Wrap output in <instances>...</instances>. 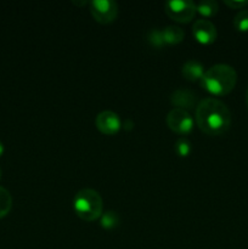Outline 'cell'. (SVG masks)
<instances>
[{"instance_id": "obj_1", "label": "cell", "mask_w": 248, "mask_h": 249, "mask_svg": "<svg viewBox=\"0 0 248 249\" xmlns=\"http://www.w3.org/2000/svg\"><path fill=\"white\" fill-rule=\"evenodd\" d=\"M196 123L207 135H221L230 128L231 112L223 101L207 97L197 105Z\"/></svg>"}, {"instance_id": "obj_2", "label": "cell", "mask_w": 248, "mask_h": 249, "mask_svg": "<svg viewBox=\"0 0 248 249\" xmlns=\"http://www.w3.org/2000/svg\"><path fill=\"white\" fill-rule=\"evenodd\" d=\"M199 82L208 92L215 96H223L232 91L237 83V73L232 66L216 63L204 71L203 77Z\"/></svg>"}, {"instance_id": "obj_3", "label": "cell", "mask_w": 248, "mask_h": 249, "mask_svg": "<svg viewBox=\"0 0 248 249\" xmlns=\"http://www.w3.org/2000/svg\"><path fill=\"white\" fill-rule=\"evenodd\" d=\"M75 214L85 221H94L101 218L104 201L101 195L92 189H82L75 194L73 199Z\"/></svg>"}, {"instance_id": "obj_4", "label": "cell", "mask_w": 248, "mask_h": 249, "mask_svg": "<svg viewBox=\"0 0 248 249\" xmlns=\"http://www.w3.org/2000/svg\"><path fill=\"white\" fill-rule=\"evenodd\" d=\"M165 14L180 23H189L196 15V4L192 0H169L164 4Z\"/></svg>"}, {"instance_id": "obj_5", "label": "cell", "mask_w": 248, "mask_h": 249, "mask_svg": "<svg viewBox=\"0 0 248 249\" xmlns=\"http://www.w3.org/2000/svg\"><path fill=\"white\" fill-rule=\"evenodd\" d=\"M167 125L179 135H187L194 129V119L187 111L174 107L167 114Z\"/></svg>"}, {"instance_id": "obj_6", "label": "cell", "mask_w": 248, "mask_h": 249, "mask_svg": "<svg viewBox=\"0 0 248 249\" xmlns=\"http://www.w3.org/2000/svg\"><path fill=\"white\" fill-rule=\"evenodd\" d=\"M90 10L94 18L102 24L112 23L118 16V5L112 0H92Z\"/></svg>"}, {"instance_id": "obj_7", "label": "cell", "mask_w": 248, "mask_h": 249, "mask_svg": "<svg viewBox=\"0 0 248 249\" xmlns=\"http://www.w3.org/2000/svg\"><path fill=\"white\" fill-rule=\"evenodd\" d=\"M192 33L196 40L203 45H209L216 40L218 31L215 24L206 18L196 19L192 24Z\"/></svg>"}, {"instance_id": "obj_8", "label": "cell", "mask_w": 248, "mask_h": 249, "mask_svg": "<svg viewBox=\"0 0 248 249\" xmlns=\"http://www.w3.org/2000/svg\"><path fill=\"white\" fill-rule=\"evenodd\" d=\"M95 125L105 135H114L122 126L121 118L113 111H102L95 118Z\"/></svg>"}, {"instance_id": "obj_9", "label": "cell", "mask_w": 248, "mask_h": 249, "mask_svg": "<svg viewBox=\"0 0 248 249\" xmlns=\"http://www.w3.org/2000/svg\"><path fill=\"white\" fill-rule=\"evenodd\" d=\"M170 102L175 108H181L189 112V109L196 108L198 105V96L196 92L187 88H179L170 95Z\"/></svg>"}, {"instance_id": "obj_10", "label": "cell", "mask_w": 248, "mask_h": 249, "mask_svg": "<svg viewBox=\"0 0 248 249\" xmlns=\"http://www.w3.org/2000/svg\"><path fill=\"white\" fill-rule=\"evenodd\" d=\"M181 74L184 75L185 79L190 82H197L201 80L204 74V67L201 62L196 60H189L182 65Z\"/></svg>"}, {"instance_id": "obj_11", "label": "cell", "mask_w": 248, "mask_h": 249, "mask_svg": "<svg viewBox=\"0 0 248 249\" xmlns=\"http://www.w3.org/2000/svg\"><path fill=\"white\" fill-rule=\"evenodd\" d=\"M163 36H164V43L168 45H175L184 40L185 32L177 26H167L163 29Z\"/></svg>"}, {"instance_id": "obj_12", "label": "cell", "mask_w": 248, "mask_h": 249, "mask_svg": "<svg viewBox=\"0 0 248 249\" xmlns=\"http://www.w3.org/2000/svg\"><path fill=\"white\" fill-rule=\"evenodd\" d=\"M196 10L202 16L212 17L219 11V4L215 0H201L196 4Z\"/></svg>"}, {"instance_id": "obj_13", "label": "cell", "mask_w": 248, "mask_h": 249, "mask_svg": "<svg viewBox=\"0 0 248 249\" xmlns=\"http://www.w3.org/2000/svg\"><path fill=\"white\" fill-rule=\"evenodd\" d=\"M12 208V197L5 187L0 186V219L5 218Z\"/></svg>"}, {"instance_id": "obj_14", "label": "cell", "mask_w": 248, "mask_h": 249, "mask_svg": "<svg viewBox=\"0 0 248 249\" xmlns=\"http://www.w3.org/2000/svg\"><path fill=\"white\" fill-rule=\"evenodd\" d=\"M147 40L155 48L160 49L165 45L164 36H163V29L152 28L147 33Z\"/></svg>"}, {"instance_id": "obj_15", "label": "cell", "mask_w": 248, "mask_h": 249, "mask_svg": "<svg viewBox=\"0 0 248 249\" xmlns=\"http://www.w3.org/2000/svg\"><path fill=\"white\" fill-rule=\"evenodd\" d=\"M233 26L240 32H248V10L242 9L233 17Z\"/></svg>"}, {"instance_id": "obj_16", "label": "cell", "mask_w": 248, "mask_h": 249, "mask_svg": "<svg viewBox=\"0 0 248 249\" xmlns=\"http://www.w3.org/2000/svg\"><path fill=\"white\" fill-rule=\"evenodd\" d=\"M119 224V218L118 214L114 213V212H106V213H102L101 215V226L104 229H113L116 228Z\"/></svg>"}, {"instance_id": "obj_17", "label": "cell", "mask_w": 248, "mask_h": 249, "mask_svg": "<svg viewBox=\"0 0 248 249\" xmlns=\"http://www.w3.org/2000/svg\"><path fill=\"white\" fill-rule=\"evenodd\" d=\"M175 151L180 157H186L191 152V143L186 138H179L175 142Z\"/></svg>"}, {"instance_id": "obj_18", "label": "cell", "mask_w": 248, "mask_h": 249, "mask_svg": "<svg viewBox=\"0 0 248 249\" xmlns=\"http://www.w3.org/2000/svg\"><path fill=\"white\" fill-rule=\"evenodd\" d=\"M226 5L231 9H236V10H242L243 7L247 6L248 5V0H225Z\"/></svg>"}, {"instance_id": "obj_19", "label": "cell", "mask_w": 248, "mask_h": 249, "mask_svg": "<svg viewBox=\"0 0 248 249\" xmlns=\"http://www.w3.org/2000/svg\"><path fill=\"white\" fill-rule=\"evenodd\" d=\"M73 4L78 5V6H82V5H87L88 1H85V0H83V1H77V0H75V1H73Z\"/></svg>"}, {"instance_id": "obj_20", "label": "cell", "mask_w": 248, "mask_h": 249, "mask_svg": "<svg viewBox=\"0 0 248 249\" xmlns=\"http://www.w3.org/2000/svg\"><path fill=\"white\" fill-rule=\"evenodd\" d=\"M2 153H4V145H2L1 142H0V157L2 156Z\"/></svg>"}, {"instance_id": "obj_21", "label": "cell", "mask_w": 248, "mask_h": 249, "mask_svg": "<svg viewBox=\"0 0 248 249\" xmlns=\"http://www.w3.org/2000/svg\"><path fill=\"white\" fill-rule=\"evenodd\" d=\"M246 100H247V105H248V89H247V92H246Z\"/></svg>"}, {"instance_id": "obj_22", "label": "cell", "mask_w": 248, "mask_h": 249, "mask_svg": "<svg viewBox=\"0 0 248 249\" xmlns=\"http://www.w3.org/2000/svg\"><path fill=\"white\" fill-rule=\"evenodd\" d=\"M0 178H1V170H0Z\"/></svg>"}]
</instances>
